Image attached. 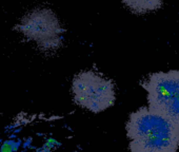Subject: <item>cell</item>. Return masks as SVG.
<instances>
[{
  "instance_id": "obj_1",
  "label": "cell",
  "mask_w": 179,
  "mask_h": 152,
  "mask_svg": "<svg viewBox=\"0 0 179 152\" xmlns=\"http://www.w3.org/2000/svg\"><path fill=\"white\" fill-rule=\"evenodd\" d=\"M131 152H176L179 123L150 107L131 113L126 123Z\"/></svg>"
},
{
  "instance_id": "obj_2",
  "label": "cell",
  "mask_w": 179,
  "mask_h": 152,
  "mask_svg": "<svg viewBox=\"0 0 179 152\" xmlns=\"http://www.w3.org/2000/svg\"><path fill=\"white\" fill-rule=\"evenodd\" d=\"M74 101L81 108L99 113L115 103V86L111 79L94 71H82L73 79Z\"/></svg>"
},
{
  "instance_id": "obj_3",
  "label": "cell",
  "mask_w": 179,
  "mask_h": 152,
  "mask_svg": "<svg viewBox=\"0 0 179 152\" xmlns=\"http://www.w3.org/2000/svg\"><path fill=\"white\" fill-rule=\"evenodd\" d=\"M141 87L150 108L179 123V70L150 74Z\"/></svg>"
},
{
  "instance_id": "obj_4",
  "label": "cell",
  "mask_w": 179,
  "mask_h": 152,
  "mask_svg": "<svg viewBox=\"0 0 179 152\" xmlns=\"http://www.w3.org/2000/svg\"><path fill=\"white\" fill-rule=\"evenodd\" d=\"M21 31H28L39 39L45 49H54L61 44L64 29L61 28L56 16L51 11H40L26 26H20Z\"/></svg>"
},
{
  "instance_id": "obj_5",
  "label": "cell",
  "mask_w": 179,
  "mask_h": 152,
  "mask_svg": "<svg viewBox=\"0 0 179 152\" xmlns=\"http://www.w3.org/2000/svg\"><path fill=\"white\" fill-rule=\"evenodd\" d=\"M132 12L137 14H144L153 12L162 6L163 0H121Z\"/></svg>"
},
{
  "instance_id": "obj_6",
  "label": "cell",
  "mask_w": 179,
  "mask_h": 152,
  "mask_svg": "<svg viewBox=\"0 0 179 152\" xmlns=\"http://www.w3.org/2000/svg\"><path fill=\"white\" fill-rule=\"evenodd\" d=\"M13 141H9V142H4L1 147H0V151L1 152H14L13 151V146H14Z\"/></svg>"
},
{
  "instance_id": "obj_7",
  "label": "cell",
  "mask_w": 179,
  "mask_h": 152,
  "mask_svg": "<svg viewBox=\"0 0 179 152\" xmlns=\"http://www.w3.org/2000/svg\"><path fill=\"white\" fill-rule=\"evenodd\" d=\"M18 147H19V143H14V146H13V151L16 152L18 150Z\"/></svg>"
}]
</instances>
